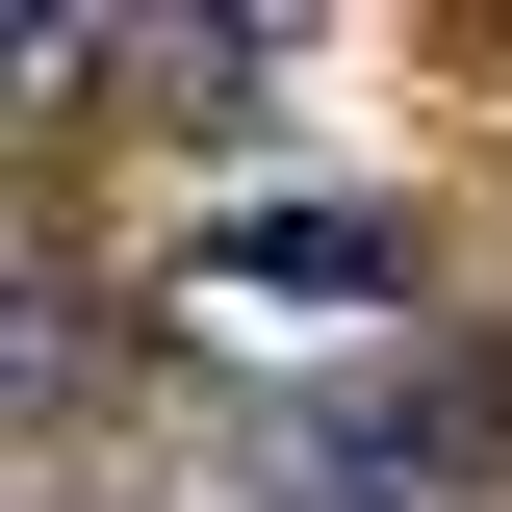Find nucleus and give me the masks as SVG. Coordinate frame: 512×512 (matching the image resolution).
<instances>
[{
  "mask_svg": "<svg viewBox=\"0 0 512 512\" xmlns=\"http://www.w3.org/2000/svg\"><path fill=\"white\" fill-rule=\"evenodd\" d=\"M205 282H231V308H384L410 231H359V205H256V231H205Z\"/></svg>",
  "mask_w": 512,
  "mask_h": 512,
  "instance_id": "2",
  "label": "nucleus"
},
{
  "mask_svg": "<svg viewBox=\"0 0 512 512\" xmlns=\"http://www.w3.org/2000/svg\"><path fill=\"white\" fill-rule=\"evenodd\" d=\"M282 461H308L333 512H436V487H512V359H436V384H333V410H308Z\"/></svg>",
  "mask_w": 512,
  "mask_h": 512,
  "instance_id": "1",
  "label": "nucleus"
}]
</instances>
